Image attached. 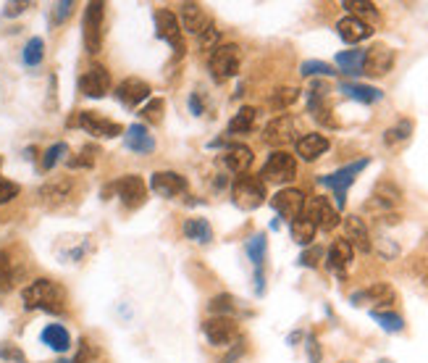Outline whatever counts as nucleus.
<instances>
[{"instance_id":"1","label":"nucleus","mask_w":428,"mask_h":363,"mask_svg":"<svg viewBox=\"0 0 428 363\" xmlns=\"http://www.w3.org/2000/svg\"><path fill=\"white\" fill-rule=\"evenodd\" d=\"M27 311H45V313H63L66 311V290L53 279H34L21 293Z\"/></svg>"},{"instance_id":"2","label":"nucleus","mask_w":428,"mask_h":363,"mask_svg":"<svg viewBox=\"0 0 428 363\" xmlns=\"http://www.w3.org/2000/svg\"><path fill=\"white\" fill-rule=\"evenodd\" d=\"M368 166H370V158H360V161L347 163V166H342V169H337V172L318 177L320 184H326V187L334 192V198H337V203H334V205H337V211H342V208L347 205V190L355 184L358 174L363 172V169H368Z\"/></svg>"},{"instance_id":"3","label":"nucleus","mask_w":428,"mask_h":363,"mask_svg":"<svg viewBox=\"0 0 428 363\" xmlns=\"http://www.w3.org/2000/svg\"><path fill=\"white\" fill-rule=\"evenodd\" d=\"M239 66H242V48L237 42H221L208 58L210 77L216 82H226L231 77H237Z\"/></svg>"},{"instance_id":"4","label":"nucleus","mask_w":428,"mask_h":363,"mask_svg":"<svg viewBox=\"0 0 428 363\" xmlns=\"http://www.w3.org/2000/svg\"><path fill=\"white\" fill-rule=\"evenodd\" d=\"M258 177L263 179V184H287L297 177V161H294L292 153L273 151L268 155V161L263 163Z\"/></svg>"},{"instance_id":"5","label":"nucleus","mask_w":428,"mask_h":363,"mask_svg":"<svg viewBox=\"0 0 428 363\" xmlns=\"http://www.w3.org/2000/svg\"><path fill=\"white\" fill-rule=\"evenodd\" d=\"M231 195H234V203L245 211H255L266 203V184L260 177H252V174H242L237 177L234 187H231Z\"/></svg>"},{"instance_id":"6","label":"nucleus","mask_w":428,"mask_h":363,"mask_svg":"<svg viewBox=\"0 0 428 363\" xmlns=\"http://www.w3.org/2000/svg\"><path fill=\"white\" fill-rule=\"evenodd\" d=\"M103 21H105V3H87L82 34H84V48L90 56H98L103 48Z\"/></svg>"},{"instance_id":"7","label":"nucleus","mask_w":428,"mask_h":363,"mask_svg":"<svg viewBox=\"0 0 428 363\" xmlns=\"http://www.w3.org/2000/svg\"><path fill=\"white\" fill-rule=\"evenodd\" d=\"M329 84L323 79H313L308 84V113L313 119L323 124V127H337V119L331 113V106H329Z\"/></svg>"},{"instance_id":"8","label":"nucleus","mask_w":428,"mask_h":363,"mask_svg":"<svg viewBox=\"0 0 428 363\" xmlns=\"http://www.w3.org/2000/svg\"><path fill=\"white\" fill-rule=\"evenodd\" d=\"M305 205H308V198H305V192L297 190V187H284V190H279L271 198V208L289 224L305 213Z\"/></svg>"},{"instance_id":"9","label":"nucleus","mask_w":428,"mask_h":363,"mask_svg":"<svg viewBox=\"0 0 428 363\" xmlns=\"http://www.w3.org/2000/svg\"><path fill=\"white\" fill-rule=\"evenodd\" d=\"M155 34H158L163 42H169L171 51L176 56H184L187 53V42L181 37V24L176 19V13H171L169 8L155 11Z\"/></svg>"},{"instance_id":"10","label":"nucleus","mask_w":428,"mask_h":363,"mask_svg":"<svg viewBox=\"0 0 428 363\" xmlns=\"http://www.w3.org/2000/svg\"><path fill=\"white\" fill-rule=\"evenodd\" d=\"M305 216L316 224V229H323V232H331L342 224V216H339L337 205L326 198V195H316L310 198V203L305 205Z\"/></svg>"},{"instance_id":"11","label":"nucleus","mask_w":428,"mask_h":363,"mask_svg":"<svg viewBox=\"0 0 428 363\" xmlns=\"http://www.w3.org/2000/svg\"><path fill=\"white\" fill-rule=\"evenodd\" d=\"M202 332L208 337L213 348H231L239 343V326L237 319H226V316H213L202 324Z\"/></svg>"},{"instance_id":"12","label":"nucleus","mask_w":428,"mask_h":363,"mask_svg":"<svg viewBox=\"0 0 428 363\" xmlns=\"http://www.w3.org/2000/svg\"><path fill=\"white\" fill-rule=\"evenodd\" d=\"M349 300H352V305H370V311H379V308H387L397 300V290L389 282H373L365 290L349 295Z\"/></svg>"},{"instance_id":"13","label":"nucleus","mask_w":428,"mask_h":363,"mask_svg":"<svg viewBox=\"0 0 428 363\" xmlns=\"http://www.w3.org/2000/svg\"><path fill=\"white\" fill-rule=\"evenodd\" d=\"M69 124L71 127H82L84 132H90L92 137H105V140L119 137L121 132H124L121 124L105 119V116H100V113H95V111H79L74 119L69 121Z\"/></svg>"},{"instance_id":"14","label":"nucleus","mask_w":428,"mask_h":363,"mask_svg":"<svg viewBox=\"0 0 428 363\" xmlns=\"http://www.w3.org/2000/svg\"><path fill=\"white\" fill-rule=\"evenodd\" d=\"M394 60H397V53L391 51L384 42H376L365 51V60H363V74L368 77H387L389 71L394 69Z\"/></svg>"},{"instance_id":"15","label":"nucleus","mask_w":428,"mask_h":363,"mask_svg":"<svg viewBox=\"0 0 428 363\" xmlns=\"http://www.w3.org/2000/svg\"><path fill=\"white\" fill-rule=\"evenodd\" d=\"M79 90L82 95H87V98H105L110 92V74L105 66H100V63H95V66H90V69L84 71L79 77Z\"/></svg>"},{"instance_id":"16","label":"nucleus","mask_w":428,"mask_h":363,"mask_svg":"<svg viewBox=\"0 0 428 363\" xmlns=\"http://www.w3.org/2000/svg\"><path fill=\"white\" fill-rule=\"evenodd\" d=\"M116 98H119L121 106L127 108H140L142 103H148L153 98V87H150L145 79H137V77H129L124 79L116 87Z\"/></svg>"},{"instance_id":"17","label":"nucleus","mask_w":428,"mask_h":363,"mask_svg":"<svg viewBox=\"0 0 428 363\" xmlns=\"http://www.w3.org/2000/svg\"><path fill=\"white\" fill-rule=\"evenodd\" d=\"M187 187H190V182L179 172H155L150 177V190L160 198H179L187 192Z\"/></svg>"},{"instance_id":"18","label":"nucleus","mask_w":428,"mask_h":363,"mask_svg":"<svg viewBox=\"0 0 428 363\" xmlns=\"http://www.w3.org/2000/svg\"><path fill=\"white\" fill-rule=\"evenodd\" d=\"M113 190H116V195H119L121 203H124L127 208H140L142 203H145V195H148V187H145L142 177H137V174L121 177V179L113 184Z\"/></svg>"},{"instance_id":"19","label":"nucleus","mask_w":428,"mask_h":363,"mask_svg":"<svg viewBox=\"0 0 428 363\" xmlns=\"http://www.w3.org/2000/svg\"><path fill=\"white\" fill-rule=\"evenodd\" d=\"M399 203H402V187L394 184L391 179H381L376 182V187H373L368 208H379L381 213H391Z\"/></svg>"},{"instance_id":"20","label":"nucleus","mask_w":428,"mask_h":363,"mask_svg":"<svg viewBox=\"0 0 428 363\" xmlns=\"http://www.w3.org/2000/svg\"><path fill=\"white\" fill-rule=\"evenodd\" d=\"M294 140V119L289 113H281L276 119H271L263 129V142L266 145H273V148H281V145H289Z\"/></svg>"},{"instance_id":"21","label":"nucleus","mask_w":428,"mask_h":363,"mask_svg":"<svg viewBox=\"0 0 428 363\" xmlns=\"http://www.w3.org/2000/svg\"><path fill=\"white\" fill-rule=\"evenodd\" d=\"M342 227H344V240L352 245V250H360V253L373 250V242H370L368 227H365V222H363L360 216H355V213L344 216Z\"/></svg>"},{"instance_id":"22","label":"nucleus","mask_w":428,"mask_h":363,"mask_svg":"<svg viewBox=\"0 0 428 363\" xmlns=\"http://www.w3.org/2000/svg\"><path fill=\"white\" fill-rule=\"evenodd\" d=\"M331 148V142L326 134H318V132H310V134H302L297 142H294V151L302 161H318L323 153Z\"/></svg>"},{"instance_id":"23","label":"nucleus","mask_w":428,"mask_h":363,"mask_svg":"<svg viewBox=\"0 0 428 363\" xmlns=\"http://www.w3.org/2000/svg\"><path fill=\"white\" fill-rule=\"evenodd\" d=\"M124 145L131 153H137V155H150V153L155 151V137L150 134L145 124H131V127L124 129Z\"/></svg>"},{"instance_id":"24","label":"nucleus","mask_w":428,"mask_h":363,"mask_svg":"<svg viewBox=\"0 0 428 363\" xmlns=\"http://www.w3.org/2000/svg\"><path fill=\"white\" fill-rule=\"evenodd\" d=\"M252 151L247 145H239V142H231L229 148L221 155V166H226L231 174H247V169L252 166Z\"/></svg>"},{"instance_id":"25","label":"nucleus","mask_w":428,"mask_h":363,"mask_svg":"<svg viewBox=\"0 0 428 363\" xmlns=\"http://www.w3.org/2000/svg\"><path fill=\"white\" fill-rule=\"evenodd\" d=\"M71 192H74V182L71 179H53L48 184H42L40 187V200L42 205H48V208H58L63 203L71 198Z\"/></svg>"},{"instance_id":"26","label":"nucleus","mask_w":428,"mask_h":363,"mask_svg":"<svg viewBox=\"0 0 428 363\" xmlns=\"http://www.w3.org/2000/svg\"><path fill=\"white\" fill-rule=\"evenodd\" d=\"M181 27L190 32V34H202V32L208 30L210 24V16L205 13V8L200 6V3H181Z\"/></svg>"},{"instance_id":"27","label":"nucleus","mask_w":428,"mask_h":363,"mask_svg":"<svg viewBox=\"0 0 428 363\" xmlns=\"http://www.w3.org/2000/svg\"><path fill=\"white\" fill-rule=\"evenodd\" d=\"M337 32H339V37L347 42V45H358V42H365L370 34H373L370 24L355 19V16H344V19H339Z\"/></svg>"},{"instance_id":"28","label":"nucleus","mask_w":428,"mask_h":363,"mask_svg":"<svg viewBox=\"0 0 428 363\" xmlns=\"http://www.w3.org/2000/svg\"><path fill=\"white\" fill-rule=\"evenodd\" d=\"M355 258V250L347 240H334L331 242L329 253H326V266L334 274H344L349 269V263Z\"/></svg>"},{"instance_id":"29","label":"nucleus","mask_w":428,"mask_h":363,"mask_svg":"<svg viewBox=\"0 0 428 363\" xmlns=\"http://www.w3.org/2000/svg\"><path fill=\"white\" fill-rule=\"evenodd\" d=\"M339 92L347 95L349 101L365 103V106L379 103L381 98H384V92H381L379 87H373V84H360V82H342V84H339Z\"/></svg>"},{"instance_id":"30","label":"nucleus","mask_w":428,"mask_h":363,"mask_svg":"<svg viewBox=\"0 0 428 363\" xmlns=\"http://www.w3.org/2000/svg\"><path fill=\"white\" fill-rule=\"evenodd\" d=\"M42 343L48 345L50 350H56V353H66L71 348V334L63 324H48L42 329Z\"/></svg>"},{"instance_id":"31","label":"nucleus","mask_w":428,"mask_h":363,"mask_svg":"<svg viewBox=\"0 0 428 363\" xmlns=\"http://www.w3.org/2000/svg\"><path fill=\"white\" fill-rule=\"evenodd\" d=\"M181 232L184 237L192 242H197V245H210L213 242V227H210L208 219H187V222L181 224Z\"/></svg>"},{"instance_id":"32","label":"nucleus","mask_w":428,"mask_h":363,"mask_svg":"<svg viewBox=\"0 0 428 363\" xmlns=\"http://www.w3.org/2000/svg\"><path fill=\"white\" fill-rule=\"evenodd\" d=\"M255 121H258V108L242 106V108L231 116L229 127H226V134H249V132L255 129Z\"/></svg>"},{"instance_id":"33","label":"nucleus","mask_w":428,"mask_h":363,"mask_svg":"<svg viewBox=\"0 0 428 363\" xmlns=\"http://www.w3.org/2000/svg\"><path fill=\"white\" fill-rule=\"evenodd\" d=\"M316 232H318V229H316V224L310 222L305 213L289 224V234H292V240L297 242V245H302V248H310V245H313Z\"/></svg>"},{"instance_id":"34","label":"nucleus","mask_w":428,"mask_h":363,"mask_svg":"<svg viewBox=\"0 0 428 363\" xmlns=\"http://www.w3.org/2000/svg\"><path fill=\"white\" fill-rule=\"evenodd\" d=\"M337 66L342 74H349V77H358V74H363V60H365V51H360V48H355V51H342L337 53Z\"/></svg>"},{"instance_id":"35","label":"nucleus","mask_w":428,"mask_h":363,"mask_svg":"<svg viewBox=\"0 0 428 363\" xmlns=\"http://www.w3.org/2000/svg\"><path fill=\"white\" fill-rule=\"evenodd\" d=\"M266 250H268V240H266V234L263 232L252 234V237L245 242V253H247V258L252 261V266H255V272H263Z\"/></svg>"},{"instance_id":"36","label":"nucleus","mask_w":428,"mask_h":363,"mask_svg":"<svg viewBox=\"0 0 428 363\" xmlns=\"http://www.w3.org/2000/svg\"><path fill=\"white\" fill-rule=\"evenodd\" d=\"M413 129H415V124H413V121L399 119L394 127H389V129L384 132V145L397 148V145H402V142H408L410 137H413Z\"/></svg>"},{"instance_id":"37","label":"nucleus","mask_w":428,"mask_h":363,"mask_svg":"<svg viewBox=\"0 0 428 363\" xmlns=\"http://www.w3.org/2000/svg\"><path fill=\"white\" fill-rule=\"evenodd\" d=\"M208 313L213 316H226V319H234L239 313V305H237V298L229 293H221L216 298H210L208 302Z\"/></svg>"},{"instance_id":"38","label":"nucleus","mask_w":428,"mask_h":363,"mask_svg":"<svg viewBox=\"0 0 428 363\" xmlns=\"http://www.w3.org/2000/svg\"><path fill=\"white\" fill-rule=\"evenodd\" d=\"M342 8H347L349 16L365 21V24L379 19V8H376L370 0H344V3H342Z\"/></svg>"},{"instance_id":"39","label":"nucleus","mask_w":428,"mask_h":363,"mask_svg":"<svg viewBox=\"0 0 428 363\" xmlns=\"http://www.w3.org/2000/svg\"><path fill=\"white\" fill-rule=\"evenodd\" d=\"M299 101V87H279L271 92L268 106L273 111H287L289 106H294Z\"/></svg>"},{"instance_id":"40","label":"nucleus","mask_w":428,"mask_h":363,"mask_svg":"<svg viewBox=\"0 0 428 363\" xmlns=\"http://www.w3.org/2000/svg\"><path fill=\"white\" fill-rule=\"evenodd\" d=\"M370 319L379 324L384 332L389 334H399L405 329V319L399 313H391V311H370Z\"/></svg>"},{"instance_id":"41","label":"nucleus","mask_w":428,"mask_h":363,"mask_svg":"<svg viewBox=\"0 0 428 363\" xmlns=\"http://www.w3.org/2000/svg\"><path fill=\"white\" fill-rule=\"evenodd\" d=\"M299 74L302 77H308V79H320V77H334L337 74V69L331 66V63H326V60H302L299 63Z\"/></svg>"},{"instance_id":"42","label":"nucleus","mask_w":428,"mask_h":363,"mask_svg":"<svg viewBox=\"0 0 428 363\" xmlns=\"http://www.w3.org/2000/svg\"><path fill=\"white\" fill-rule=\"evenodd\" d=\"M21 58H24V63H27L30 69L40 66L42 58H45V42H42V37H32V40L24 45V53H21Z\"/></svg>"},{"instance_id":"43","label":"nucleus","mask_w":428,"mask_h":363,"mask_svg":"<svg viewBox=\"0 0 428 363\" xmlns=\"http://www.w3.org/2000/svg\"><path fill=\"white\" fill-rule=\"evenodd\" d=\"M163 108H166V101H163V98H150V101L140 108V116L148 121V124H160V119H163Z\"/></svg>"},{"instance_id":"44","label":"nucleus","mask_w":428,"mask_h":363,"mask_svg":"<svg viewBox=\"0 0 428 363\" xmlns=\"http://www.w3.org/2000/svg\"><path fill=\"white\" fill-rule=\"evenodd\" d=\"M63 155H69V145H66V142H56V145H50L48 151H45V155H42V172H50V169H53Z\"/></svg>"},{"instance_id":"45","label":"nucleus","mask_w":428,"mask_h":363,"mask_svg":"<svg viewBox=\"0 0 428 363\" xmlns=\"http://www.w3.org/2000/svg\"><path fill=\"white\" fill-rule=\"evenodd\" d=\"M0 361L6 363H27V355L19 345L13 343H0Z\"/></svg>"},{"instance_id":"46","label":"nucleus","mask_w":428,"mask_h":363,"mask_svg":"<svg viewBox=\"0 0 428 363\" xmlns=\"http://www.w3.org/2000/svg\"><path fill=\"white\" fill-rule=\"evenodd\" d=\"M95 153H98V151L87 145V148H84L77 158H69L66 163H69V169H92V166H95Z\"/></svg>"},{"instance_id":"47","label":"nucleus","mask_w":428,"mask_h":363,"mask_svg":"<svg viewBox=\"0 0 428 363\" xmlns=\"http://www.w3.org/2000/svg\"><path fill=\"white\" fill-rule=\"evenodd\" d=\"M13 282V269H11V258L6 250H0V290L11 287Z\"/></svg>"},{"instance_id":"48","label":"nucleus","mask_w":428,"mask_h":363,"mask_svg":"<svg viewBox=\"0 0 428 363\" xmlns=\"http://www.w3.org/2000/svg\"><path fill=\"white\" fill-rule=\"evenodd\" d=\"M221 42H219V30H216V24H210L208 30L202 32V34H200V48H202V51H216V48H219Z\"/></svg>"},{"instance_id":"49","label":"nucleus","mask_w":428,"mask_h":363,"mask_svg":"<svg viewBox=\"0 0 428 363\" xmlns=\"http://www.w3.org/2000/svg\"><path fill=\"white\" fill-rule=\"evenodd\" d=\"M71 13H74V3H71V0H60V3H56V6H53V24H63Z\"/></svg>"},{"instance_id":"50","label":"nucleus","mask_w":428,"mask_h":363,"mask_svg":"<svg viewBox=\"0 0 428 363\" xmlns=\"http://www.w3.org/2000/svg\"><path fill=\"white\" fill-rule=\"evenodd\" d=\"M19 195V184L11 179H3L0 177V205H6V203H11L13 198Z\"/></svg>"},{"instance_id":"51","label":"nucleus","mask_w":428,"mask_h":363,"mask_svg":"<svg viewBox=\"0 0 428 363\" xmlns=\"http://www.w3.org/2000/svg\"><path fill=\"white\" fill-rule=\"evenodd\" d=\"M323 258V250L320 248H308V250L299 255V266H308V269H316Z\"/></svg>"},{"instance_id":"52","label":"nucleus","mask_w":428,"mask_h":363,"mask_svg":"<svg viewBox=\"0 0 428 363\" xmlns=\"http://www.w3.org/2000/svg\"><path fill=\"white\" fill-rule=\"evenodd\" d=\"M305 350H308L310 363H320L323 353H320V343L316 340V334H308V337H305Z\"/></svg>"},{"instance_id":"53","label":"nucleus","mask_w":428,"mask_h":363,"mask_svg":"<svg viewBox=\"0 0 428 363\" xmlns=\"http://www.w3.org/2000/svg\"><path fill=\"white\" fill-rule=\"evenodd\" d=\"M379 250H381V255H384L387 261H391V258H397V255H399V245H394L391 240H387V237H384V240L379 242Z\"/></svg>"},{"instance_id":"54","label":"nucleus","mask_w":428,"mask_h":363,"mask_svg":"<svg viewBox=\"0 0 428 363\" xmlns=\"http://www.w3.org/2000/svg\"><path fill=\"white\" fill-rule=\"evenodd\" d=\"M190 111L192 116H202V111H205V106L200 101V92H192L190 95Z\"/></svg>"},{"instance_id":"55","label":"nucleus","mask_w":428,"mask_h":363,"mask_svg":"<svg viewBox=\"0 0 428 363\" xmlns=\"http://www.w3.org/2000/svg\"><path fill=\"white\" fill-rule=\"evenodd\" d=\"M27 8H30V3H8L3 13H6V16L11 19V16H19V13H24Z\"/></svg>"},{"instance_id":"56","label":"nucleus","mask_w":428,"mask_h":363,"mask_svg":"<svg viewBox=\"0 0 428 363\" xmlns=\"http://www.w3.org/2000/svg\"><path fill=\"white\" fill-rule=\"evenodd\" d=\"M242 353H245V343H242V340H239V343H237V348H234V350H231V353L226 355V358H223V361H221V363H234V361H237V358H239V355H242Z\"/></svg>"},{"instance_id":"57","label":"nucleus","mask_w":428,"mask_h":363,"mask_svg":"<svg viewBox=\"0 0 428 363\" xmlns=\"http://www.w3.org/2000/svg\"><path fill=\"white\" fill-rule=\"evenodd\" d=\"M420 276H423V282L428 284V255L423 258V261H420Z\"/></svg>"},{"instance_id":"58","label":"nucleus","mask_w":428,"mask_h":363,"mask_svg":"<svg viewBox=\"0 0 428 363\" xmlns=\"http://www.w3.org/2000/svg\"><path fill=\"white\" fill-rule=\"evenodd\" d=\"M299 337H302V334H299V332L289 334V340H287V343H289V345H294V343H297V340H299Z\"/></svg>"},{"instance_id":"59","label":"nucleus","mask_w":428,"mask_h":363,"mask_svg":"<svg viewBox=\"0 0 428 363\" xmlns=\"http://www.w3.org/2000/svg\"><path fill=\"white\" fill-rule=\"evenodd\" d=\"M56 363H74V361H66V358H60V361H56Z\"/></svg>"}]
</instances>
